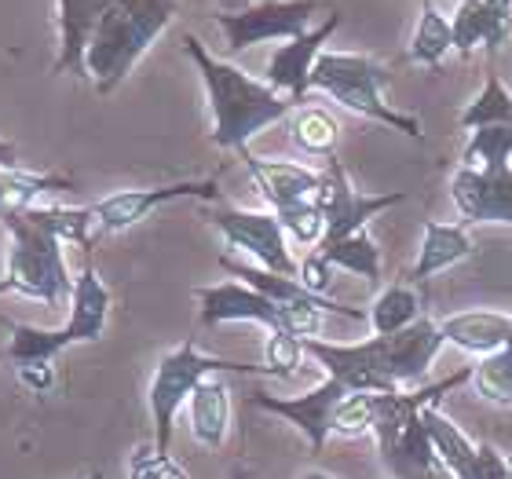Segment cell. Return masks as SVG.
Masks as SVG:
<instances>
[{
  "label": "cell",
  "mask_w": 512,
  "mask_h": 479,
  "mask_svg": "<svg viewBox=\"0 0 512 479\" xmlns=\"http://www.w3.org/2000/svg\"><path fill=\"white\" fill-rule=\"evenodd\" d=\"M85 479H107V472H103V469H96V472H88Z\"/></svg>",
  "instance_id": "41"
},
{
  "label": "cell",
  "mask_w": 512,
  "mask_h": 479,
  "mask_svg": "<svg viewBox=\"0 0 512 479\" xmlns=\"http://www.w3.org/2000/svg\"><path fill=\"white\" fill-rule=\"evenodd\" d=\"M326 0H256L242 11H216L213 19L227 37V55H238L264 41H293L311 30V19Z\"/></svg>",
  "instance_id": "10"
},
{
  "label": "cell",
  "mask_w": 512,
  "mask_h": 479,
  "mask_svg": "<svg viewBox=\"0 0 512 479\" xmlns=\"http://www.w3.org/2000/svg\"><path fill=\"white\" fill-rule=\"evenodd\" d=\"M55 22H59V52H55L52 74L88 77L85 55L92 44L103 11L110 0H55Z\"/></svg>",
  "instance_id": "17"
},
{
  "label": "cell",
  "mask_w": 512,
  "mask_h": 479,
  "mask_svg": "<svg viewBox=\"0 0 512 479\" xmlns=\"http://www.w3.org/2000/svg\"><path fill=\"white\" fill-rule=\"evenodd\" d=\"M198 300V319L202 326H224V322H256L271 330H286L282 326V308L275 300H267L264 293H256L246 282H216V286L194 289Z\"/></svg>",
  "instance_id": "15"
},
{
  "label": "cell",
  "mask_w": 512,
  "mask_h": 479,
  "mask_svg": "<svg viewBox=\"0 0 512 479\" xmlns=\"http://www.w3.org/2000/svg\"><path fill=\"white\" fill-rule=\"evenodd\" d=\"M216 373H256V377H271L267 366H246V362H235V359L205 355L198 352L194 341H183L180 348L161 355V362L154 366V377H150L147 403H150V417H154V450L169 454L176 414L183 410V403H191L194 388L205 377H216Z\"/></svg>",
  "instance_id": "8"
},
{
  "label": "cell",
  "mask_w": 512,
  "mask_h": 479,
  "mask_svg": "<svg viewBox=\"0 0 512 479\" xmlns=\"http://www.w3.org/2000/svg\"><path fill=\"white\" fill-rule=\"evenodd\" d=\"M502 121H512V92L505 88L502 77L491 74L483 92L461 114V128L476 132V128H487V125H502Z\"/></svg>",
  "instance_id": "29"
},
{
  "label": "cell",
  "mask_w": 512,
  "mask_h": 479,
  "mask_svg": "<svg viewBox=\"0 0 512 479\" xmlns=\"http://www.w3.org/2000/svg\"><path fill=\"white\" fill-rule=\"evenodd\" d=\"M183 52L191 55L198 74H202L205 99H209V114H213V147L235 150L246 154L267 125L286 121L300 103H293L289 96L275 92L267 81H256L246 70H238L227 59H216L194 33H183Z\"/></svg>",
  "instance_id": "2"
},
{
  "label": "cell",
  "mask_w": 512,
  "mask_h": 479,
  "mask_svg": "<svg viewBox=\"0 0 512 479\" xmlns=\"http://www.w3.org/2000/svg\"><path fill=\"white\" fill-rule=\"evenodd\" d=\"M381 461L395 479H454L443 469V461H439L436 447H432V436H428L421 414L399 432V439H395L392 447L381 450Z\"/></svg>",
  "instance_id": "18"
},
{
  "label": "cell",
  "mask_w": 512,
  "mask_h": 479,
  "mask_svg": "<svg viewBox=\"0 0 512 479\" xmlns=\"http://www.w3.org/2000/svg\"><path fill=\"white\" fill-rule=\"evenodd\" d=\"M278 224L286 227V235L293 238L297 245H304V249H315V245L322 242V235H326V216H322L319 205H297V209H286V213H275Z\"/></svg>",
  "instance_id": "32"
},
{
  "label": "cell",
  "mask_w": 512,
  "mask_h": 479,
  "mask_svg": "<svg viewBox=\"0 0 512 479\" xmlns=\"http://www.w3.org/2000/svg\"><path fill=\"white\" fill-rule=\"evenodd\" d=\"M406 202V191L392 194H363L355 191L352 180H348V169H344L337 158H326V172H322V191L315 198V205L326 216V235L319 245L326 242H341L348 235H359L366 231V224L374 220L377 213L392 209V205Z\"/></svg>",
  "instance_id": "11"
},
{
  "label": "cell",
  "mask_w": 512,
  "mask_h": 479,
  "mask_svg": "<svg viewBox=\"0 0 512 479\" xmlns=\"http://www.w3.org/2000/svg\"><path fill=\"white\" fill-rule=\"evenodd\" d=\"M454 52L472 55L483 44V0H461L454 11Z\"/></svg>",
  "instance_id": "33"
},
{
  "label": "cell",
  "mask_w": 512,
  "mask_h": 479,
  "mask_svg": "<svg viewBox=\"0 0 512 479\" xmlns=\"http://www.w3.org/2000/svg\"><path fill=\"white\" fill-rule=\"evenodd\" d=\"M231 479H249V476H246V469H235L231 472Z\"/></svg>",
  "instance_id": "42"
},
{
  "label": "cell",
  "mask_w": 512,
  "mask_h": 479,
  "mask_svg": "<svg viewBox=\"0 0 512 479\" xmlns=\"http://www.w3.org/2000/svg\"><path fill=\"white\" fill-rule=\"evenodd\" d=\"M128 479H187L180 461H172L169 454L147 447L136 450L132 461H128Z\"/></svg>",
  "instance_id": "34"
},
{
  "label": "cell",
  "mask_w": 512,
  "mask_h": 479,
  "mask_svg": "<svg viewBox=\"0 0 512 479\" xmlns=\"http://www.w3.org/2000/svg\"><path fill=\"white\" fill-rule=\"evenodd\" d=\"M176 15L180 0H110L85 55L88 77L99 96H110L136 70Z\"/></svg>",
  "instance_id": "3"
},
{
  "label": "cell",
  "mask_w": 512,
  "mask_h": 479,
  "mask_svg": "<svg viewBox=\"0 0 512 479\" xmlns=\"http://www.w3.org/2000/svg\"><path fill=\"white\" fill-rule=\"evenodd\" d=\"M202 216L224 235L227 249L246 253L249 260H256V267L286 278L300 275V260L289 253V235L275 213H253V209H235L224 202H205Z\"/></svg>",
  "instance_id": "9"
},
{
  "label": "cell",
  "mask_w": 512,
  "mask_h": 479,
  "mask_svg": "<svg viewBox=\"0 0 512 479\" xmlns=\"http://www.w3.org/2000/svg\"><path fill=\"white\" fill-rule=\"evenodd\" d=\"M512 150L498 128H476L461 150V165L450 176V198L465 224H512Z\"/></svg>",
  "instance_id": "5"
},
{
  "label": "cell",
  "mask_w": 512,
  "mask_h": 479,
  "mask_svg": "<svg viewBox=\"0 0 512 479\" xmlns=\"http://www.w3.org/2000/svg\"><path fill=\"white\" fill-rule=\"evenodd\" d=\"M8 267H4V282L11 293L30 300H41L44 308H59L74 297V278L66 267L63 242L26 209L8 220Z\"/></svg>",
  "instance_id": "6"
},
{
  "label": "cell",
  "mask_w": 512,
  "mask_h": 479,
  "mask_svg": "<svg viewBox=\"0 0 512 479\" xmlns=\"http://www.w3.org/2000/svg\"><path fill=\"white\" fill-rule=\"evenodd\" d=\"M472 388L480 399L494 406H512V337L502 352L483 355L476 366H472Z\"/></svg>",
  "instance_id": "28"
},
{
  "label": "cell",
  "mask_w": 512,
  "mask_h": 479,
  "mask_svg": "<svg viewBox=\"0 0 512 479\" xmlns=\"http://www.w3.org/2000/svg\"><path fill=\"white\" fill-rule=\"evenodd\" d=\"M191 432L194 439L209 450H220L227 443V428H231V388H227L224 373L205 377L191 395Z\"/></svg>",
  "instance_id": "21"
},
{
  "label": "cell",
  "mask_w": 512,
  "mask_h": 479,
  "mask_svg": "<svg viewBox=\"0 0 512 479\" xmlns=\"http://www.w3.org/2000/svg\"><path fill=\"white\" fill-rule=\"evenodd\" d=\"M388 85H392V70L374 55L359 52H322L308 81L311 92L330 96L337 107L352 110L359 118L381 121V125L395 128L410 139H421L425 132H421V121L414 114L388 107V99H384Z\"/></svg>",
  "instance_id": "4"
},
{
  "label": "cell",
  "mask_w": 512,
  "mask_h": 479,
  "mask_svg": "<svg viewBox=\"0 0 512 479\" xmlns=\"http://www.w3.org/2000/svg\"><path fill=\"white\" fill-rule=\"evenodd\" d=\"M300 479H337V476H330V472H304Z\"/></svg>",
  "instance_id": "40"
},
{
  "label": "cell",
  "mask_w": 512,
  "mask_h": 479,
  "mask_svg": "<svg viewBox=\"0 0 512 479\" xmlns=\"http://www.w3.org/2000/svg\"><path fill=\"white\" fill-rule=\"evenodd\" d=\"M110 319V289L103 286L92 260H85L81 275L74 278V297H70V322L59 330H41L30 322H11L8 326V359L15 366L22 362H52L74 344H96L107 333Z\"/></svg>",
  "instance_id": "7"
},
{
  "label": "cell",
  "mask_w": 512,
  "mask_h": 479,
  "mask_svg": "<svg viewBox=\"0 0 512 479\" xmlns=\"http://www.w3.org/2000/svg\"><path fill=\"white\" fill-rule=\"evenodd\" d=\"M337 26H341V11L330 8V15H326L322 26H311L308 33H300L293 41L278 44L275 52H271V59H267V74H264L267 85L275 88V92H282V96H289L293 103H304V96L311 92L308 88L311 70L319 63V55L326 52L322 44L337 33Z\"/></svg>",
  "instance_id": "14"
},
{
  "label": "cell",
  "mask_w": 512,
  "mask_h": 479,
  "mask_svg": "<svg viewBox=\"0 0 512 479\" xmlns=\"http://www.w3.org/2000/svg\"><path fill=\"white\" fill-rule=\"evenodd\" d=\"M59 191H74V180L70 176H52V172H26L0 165V220L26 213V209L41 202L44 194Z\"/></svg>",
  "instance_id": "23"
},
{
  "label": "cell",
  "mask_w": 512,
  "mask_h": 479,
  "mask_svg": "<svg viewBox=\"0 0 512 479\" xmlns=\"http://www.w3.org/2000/svg\"><path fill=\"white\" fill-rule=\"evenodd\" d=\"M183 198H198V202H220V183L216 180H180L165 183V187H136V191H114L92 205V224L96 235H118L147 220L154 209Z\"/></svg>",
  "instance_id": "12"
},
{
  "label": "cell",
  "mask_w": 512,
  "mask_h": 479,
  "mask_svg": "<svg viewBox=\"0 0 512 479\" xmlns=\"http://www.w3.org/2000/svg\"><path fill=\"white\" fill-rule=\"evenodd\" d=\"M15 373H19V381L37 395L52 392L55 388V366L52 362H22V366H15Z\"/></svg>",
  "instance_id": "37"
},
{
  "label": "cell",
  "mask_w": 512,
  "mask_h": 479,
  "mask_svg": "<svg viewBox=\"0 0 512 479\" xmlns=\"http://www.w3.org/2000/svg\"><path fill=\"white\" fill-rule=\"evenodd\" d=\"M377 425V395L374 392H348L333 414V436L359 439L374 436Z\"/></svg>",
  "instance_id": "30"
},
{
  "label": "cell",
  "mask_w": 512,
  "mask_h": 479,
  "mask_svg": "<svg viewBox=\"0 0 512 479\" xmlns=\"http://www.w3.org/2000/svg\"><path fill=\"white\" fill-rule=\"evenodd\" d=\"M443 330V341L458 344L461 352L472 355H494L502 352L512 337V315H502V311H458L450 319L439 322Z\"/></svg>",
  "instance_id": "19"
},
{
  "label": "cell",
  "mask_w": 512,
  "mask_h": 479,
  "mask_svg": "<svg viewBox=\"0 0 512 479\" xmlns=\"http://www.w3.org/2000/svg\"><path fill=\"white\" fill-rule=\"evenodd\" d=\"M348 392H352V388H344L341 381L326 377V381L315 384L311 392L293 395V399H278V395H267V392H249V403H253L256 410L286 417L289 425L300 428V432L308 436L311 454H322L326 439L333 436V414H337V406H341V399Z\"/></svg>",
  "instance_id": "13"
},
{
  "label": "cell",
  "mask_w": 512,
  "mask_h": 479,
  "mask_svg": "<svg viewBox=\"0 0 512 479\" xmlns=\"http://www.w3.org/2000/svg\"><path fill=\"white\" fill-rule=\"evenodd\" d=\"M242 161H246L260 198L271 205V213H286V209H297V205H315V198L322 191V172L308 169V165L271 161L253 154V150H246Z\"/></svg>",
  "instance_id": "16"
},
{
  "label": "cell",
  "mask_w": 512,
  "mask_h": 479,
  "mask_svg": "<svg viewBox=\"0 0 512 479\" xmlns=\"http://www.w3.org/2000/svg\"><path fill=\"white\" fill-rule=\"evenodd\" d=\"M297 282L308 289V293H315V297H326V289H330V282H333V267L326 264L319 253H308L300 260Z\"/></svg>",
  "instance_id": "36"
},
{
  "label": "cell",
  "mask_w": 512,
  "mask_h": 479,
  "mask_svg": "<svg viewBox=\"0 0 512 479\" xmlns=\"http://www.w3.org/2000/svg\"><path fill=\"white\" fill-rule=\"evenodd\" d=\"M417 319H425V308H421V297L410 286H388L374 300V308H370V330H374V337L399 333L406 326H414Z\"/></svg>",
  "instance_id": "27"
},
{
  "label": "cell",
  "mask_w": 512,
  "mask_h": 479,
  "mask_svg": "<svg viewBox=\"0 0 512 479\" xmlns=\"http://www.w3.org/2000/svg\"><path fill=\"white\" fill-rule=\"evenodd\" d=\"M4 293H11V286L4 282V278H0V297H4Z\"/></svg>",
  "instance_id": "43"
},
{
  "label": "cell",
  "mask_w": 512,
  "mask_h": 479,
  "mask_svg": "<svg viewBox=\"0 0 512 479\" xmlns=\"http://www.w3.org/2000/svg\"><path fill=\"white\" fill-rule=\"evenodd\" d=\"M443 330L439 322L417 319L388 337H370L363 344H326V341H304V352L319 362L326 377L341 381L352 392H403L406 384H421L443 348Z\"/></svg>",
  "instance_id": "1"
},
{
  "label": "cell",
  "mask_w": 512,
  "mask_h": 479,
  "mask_svg": "<svg viewBox=\"0 0 512 479\" xmlns=\"http://www.w3.org/2000/svg\"><path fill=\"white\" fill-rule=\"evenodd\" d=\"M304 341H297L293 333L286 330H271L264 341V366L271 377H278V381H293L300 373V366H304Z\"/></svg>",
  "instance_id": "31"
},
{
  "label": "cell",
  "mask_w": 512,
  "mask_h": 479,
  "mask_svg": "<svg viewBox=\"0 0 512 479\" xmlns=\"http://www.w3.org/2000/svg\"><path fill=\"white\" fill-rule=\"evenodd\" d=\"M311 253H319L330 267H341V271H352V275L366 278L370 286L381 282V249H377V242L366 231L341 238V242L315 245Z\"/></svg>",
  "instance_id": "26"
},
{
  "label": "cell",
  "mask_w": 512,
  "mask_h": 479,
  "mask_svg": "<svg viewBox=\"0 0 512 479\" xmlns=\"http://www.w3.org/2000/svg\"><path fill=\"white\" fill-rule=\"evenodd\" d=\"M512 33V0H483V48L498 52Z\"/></svg>",
  "instance_id": "35"
},
{
  "label": "cell",
  "mask_w": 512,
  "mask_h": 479,
  "mask_svg": "<svg viewBox=\"0 0 512 479\" xmlns=\"http://www.w3.org/2000/svg\"><path fill=\"white\" fill-rule=\"evenodd\" d=\"M249 4H256V0H220V11H242Z\"/></svg>",
  "instance_id": "39"
},
{
  "label": "cell",
  "mask_w": 512,
  "mask_h": 479,
  "mask_svg": "<svg viewBox=\"0 0 512 479\" xmlns=\"http://www.w3.org/2000/svg\"><path fill=\"white\" fill-rule=\"evenodd\" d=\"M509 472H512V458H509Z\"/></svg>",
  "instance_id": "44"
},
{
  "label": "cell",
  "mask_w": 512,
  "mask_h": 479,
  "mask_svg": "<svg viewBox=\"0 0 512 479\" xmlns=\"http://www.w3.org/2000/svg\"><path fill=\"white\" fill-rule=\"evenodd\" d=\"M421 421H425L428 436H432V447H436L443 469L454 479H483L480 472V443H472L465 432H461L454 421L439 414V406H425L421 410Z\"/></svg>",
  "instance_id": "22"
},
{
  "label": "cell",
  "mask_w": 512,
  "mask_h": 479,
  "mask_svg": "<svg viewBox=\"0 0 512 479\" xmlns=\"http://www.w3.org/2000/svg\"><path fill=\"white\" fill-rule=\"evenodd\" d=\"M286 128H289L293 147H297L300 154H308V158H333V150H337V136H341V125L333 121L330 110L304 107V103H300V107L286 118Z\"/></svg>",
  "instance_id": "25"
},
{
  "label": "cell",
  "mask_w": 512,
  "mask_h": 479,
  "mask_svg": "<svg viewBox=\"0 0 512 479\" xmlns=\"http://www.w3.org/2000/svg\"><path fill=\"white\" fill-rule=\"evenodd\" d=\"M447 52H454V26H450L447 15L436 8V0H425L421 19H417V26H414V37H410V48H406V59L414 66H425V70L439 74Z\"/></svg>",
  "instance_id": "24"
},
{
  "label": "cell",
  "mask_w": 512,
  "mask_h": 479,
  "mask_svg": "<svg viewBox=\"0 0 512 479\" xmlns=\"http://www.w3.org/2000/svg\"><path fill=\"white\" fill-rule=\"evenodd\" d=\"M476 253L472 235L465 224H439V220H425V242L417 253V264L410 267V282L425 286L428 278L447 271L450 264H461Z\"/></svg>",
  "instance_id": "20"
},
{
  "label": "cell",
  "mask_w": 512,
  "mask_h": 479,
  "mask_svg": "<svg viewBox=\"0 0 512 479\" xmlns=\"http://www.w3.org/2000/svg\"><path fill=\"white\" fill-rule=\"evenodd\" d=\"M0 165L4 169H19V154H15V143L0 139Z\"/></svg>",
  "instance_id": "38"
}]
</instances>
